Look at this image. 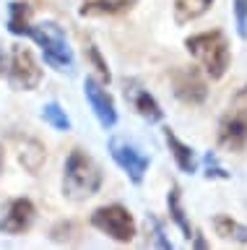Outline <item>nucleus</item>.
Returning a JSON list of instances; mask_svg holds the SVG:
<instances>
[{
    "mask_svg": "<svg viewBox=\"0 0 247 250\" xmlns=\"http://www.w3.org/2000/svg\"><path fill=\"white\" fill-rule=\"evenodd\" d=\"M167 208H169V216H172V222L182 229L185 240H190V237H192V227H190V219H188V214H185V208H182V193H180V188H177V185L169 188Z\"/></svg>",
    "mask_w": 247,
    "mask_h": 250,
    "instance_id": "nucleus-17",
    "label": "nucleus"
},
{
    "mask_svg": "<svg viewBox=\"0 0 247 250\" xmlns=\"http://www.w3.org/2000/svg\"><path fill=\"white\" fill-rule=\"evenodd\" d=\"M8 83L19 91H32L42 83V68L32 50L24 44H16L11 50V65H8Z\"/></svg>",
    "mask_w": 247,
    "mask_h": 250,
    "instance_id": "nucleus-6",
    "label": "nucleus"
},
{
    "mask_svg": "<svg viewBox=\"0 0 247 250\" xmlns=\"http://www.w3.org/2000/svg\"><path fill=\"white\" fill-rule=\"evenodd\" d=\"M0 169H3V151H0Z\"/></svg>",
    "mask_w": 247,
    "mask_h": 250,
    "instance_id": "nucleus-26",
    "label": "nucleus"
},
{
    "mask_svg": "<svg viewBox=\"0 0 247 250\" xmlns=\"http://www.w3.org/2000/svg\"><path fill=\"white\" fill-rule=\"evenodd\" d=\"M29 37L42 47L44 62H47L50 68L73 73V62H76L73 60V50H71V44H68L65 31L60 29L55 21L37 23V26H32V31H29Z\"/></svg>",
    "mask_w": 247,
    "mask_h": 250,
    "instance_id": "nucleus-3",
    "label": "nucleus"
},
{
    "mask_svg": "<svg viewBox=\"0 0 247 250\" xmlns=\"http://www.w3.org/2000/svg\"><path fill=\"white\" fill-rule=\"evenodd\" d=\"M234 21H237V34L247 39V0H234Z\"/></svg>",
    "mask_w": 247,
    "mask_h": 250,
    "instance_id": "nucleus-22",
    "label": "nucleus"
},
{
    "mask_svg": "<svg viewBox=\"0 0 247 250\" xmlns=\"http://www.w3.org/2000/svg\"><path fill=\"white\" fill-rule=\"evenodd\" d=\"M130 102H133L135 112L141 115L143 120H149V123H161V117H164V109L159 107V102L153 99L149 91L133 89V91H130Z\"/></svg>",
    "mask_w": 247,
    "mask_h": 250,
    "instance_id": "nucleus-15",
    "label": "nucleus"
},
{
    "mask_svg": "<svg viewBox=\"0 0 247 250\" xmlns=\"http://www.w3.org/2000/svg\"><path fill=\"white\" fill-rule=\"evenodd\" d=\"M8 31L16 37H29L32 31V5L13 0L8 5Z\"/></svg>",
    "mask_w": 247,
    "mask_h": 250,
    "instance_id": "nucleus-14",
    "label": "nucleus"
},
{
    "mask_svg": "<svg viewBox=\"0 0 247 250\" xmlns=\"http://www.w3.org/2000/svg\"><path fill=\"white\" fill-rule=\"evenodd\" d=\"M192 248H208V242L203 240V234H200V232H192Z\"/></svg>",
    "mask_w": 247,
    "mask_h": 250,
    "instance_id": "nucleus-24",
    "label": "nucleus"
},
{
    "mask_svg": "<svg viewBox=\"0 0 247 250\" xmlns=\"http://www.w3.org/2000/svg\"><path fill=\"white\" fill-rule=\"evenodd\" d=\"M185 47L192 58L198 60V65L206 70L208 78L219 81L227 73L229 60H231V50L229 42L224 37V31H203V34H192L185 39Z\"/></svg>",
    "mask_w": 247,
    "mask_h": 250,
    "instance_id": "nucleus-2",
    "label": "nucleus"
},
{
    "mask_svg": "<svg viewBox=\"0 0 247 250\" xmlns=\"http://www.w3.org/2000/svg\"><path fill=\"white\" fill-rule=\"evenodd\" d=\"M37 208L29 198H13L0 216V232L5 234H24L32 229Z\"/></svg>",
    "mask_w": 247,
    "mask_h": 250,
    "instance_id": "nucleus-10",
    "label": "nucleus"
},
{
    "mask_svg": "<svg viewBox=\"0 0 247 250\" xmlns=\"http://www.w3.org/2000/svg\"><path fill=\"white\" fill-rule=\"evenodd\" d=\"M149 224L153 227V245H156V248H164V250H172L174 245L167 240V234H164V229H161L159 219H156V216H149Z\"/></svg>",
    "mask_w": 247,
    "mask_h": 250,
    "instance_id": "nucleus-23",
    "label": "nucleus"
},
{
    "mask_svg": "<svg viewBox=\"0 0 247 250\" xmlns=\"http://www.w3.org/2000/svg\"><path fill=\"white\" fill-rule=\"evenodd\" d=\"M91 227H96L99 232H104L107 237L114 242H130L135 237V219L133 214L120 206V203H110V206H99L91 214Z\"/></svg>",
    "mask_w": 247,
    "mask_h": 250,
    "instance_id": "nucleus-5",
    "label": "nucleus"
},
{
    "mask_svg": "<svg viewBox=\"0 0 247 250\" xmlns=\"http://www.w3.org/2000/svg\"><path fill=\"white\" fill-rule=\"evenodd\" d=\"M102 167L83 151V148H73L65 159L63 167V195L71 201H86L91 195L99 193L102 188Z\"/></svg>",
    "mask_w": 247,
    "mask_h": 250,
    "instance_id": "nucleus-1",
    "label": "nucleus"
},
{
    "mask_svg": "<svg viewBox=\"0 0 247 250\" xmlns=\"http://www.w3.org/2000/svg\"><path fill=\"white\" fill-rule=\"evenodd\" d=\"M44 159H47V148H44L39 141H34V138L24 141V146H21V151H19V162L29 175H39Z\"/></svg>",
    "mask_w": 247,
    "mask_h": 250,
    "instance_id": "nucleus-13",
    "label": "nucleus"
},
{
    "mask_svg": "<svg viewBox=\"0 0 247 250\" xmlns=\"http://www.w3.org/2000/svg\"><path fill=\"white\" fill-rule=\"evenodd\" d=\"M5 70V50H3V42H0V76Z\"/></svg>",
    "mask_w": 247,
    "mask_h": 250,
    "instance_id": "nucleus-25",
    "label": "nucleus"
},
{
    "mask_svg": "<svg viewBox=\"0 0 247 250\" xmlns=\"http://www.w3.org/2000/svg\"><path fill=\"white\" fill-rule=\"evenodd\" d=\"M110 156L114 159V164L130 177V183H135V185L143 183L151 162H149V156H143L133 144H128V141H122V138H110Z\"/></svg>",
    "mask_w": 247,
    "mask_h": 250,
    "instance_id": "nucleus-8",
    "label": "nucleus"
},
{
    "mask_svg": "<svg viewBox=\"0 0 247 250\" xmlns=\"http://www.w3.org/2000/svg\"><path fill=\"white\" fill-rule=\"evenodd\" d=\"M138 0H83L78 13L81 16H114L122 11H130Z\"/></svg>",
    "mask_w": 247,
    "mask_h": 250,
    "instance_id": "nucleus-12",
    "label": "nucleus"
},
{
    "mask_svg": "<svg viewBox=\"0 0 247 250\" xmlns=\"http://www.w3.org/2000/svg\"><path fill=\"white\" fill-rule=\"evenodd\" d=\"M86 58L91 60V65L96 68L99 78L110 83V81H112V73H110V68H107V62H104V58H102V52H99V47H96V44H91V42H89V47H86Z\"/></svg>",
    "mask_w": 247,
    "mask_h": 250,
    "instance_id": "nucleus-20",
    "label": "nucleus"
},
{
    "mask_svg": "<svg viewBox=\"0 0 247 250\" xmlns=\"http://www.w3.org/2000/svg\"><path fill=\"white\" fill-rule=\"evenodd\" d=\"M164 138H167V146H169V151H172V156H174L177 167H180L185 175H195V172H198L195 148L177 138V133H174L172 128H164Z\"/></svg>",
    "mask_w": 247,
    "mask_h": 250,
    "instance_id": "nucleus-11",
    "label": "nucleus"
},
{
    "mask_svg": "<svg viewBox=\"0 0 247 250\" xmlns=\"http://www.w3.org/2000/svg\"><path fill=\"white\" fill-rule=\"evenodd\" d=\"M219 146L227 151H242L247 146V83L231 97L219 123Z\"/></svg>",
    "mask_w": 247,
    "mask_h": 250,
    "instance_id": "nucleus-4",
    "label": "nucleus"
},
{
    "mask_svg": "<svg viewBox=\"0 0 247 250\" xmlns=\"http://www.w3.org/2000/svg\"><path fill=\"white\" fill-rule=\"evenodd\" d=\"M213 0H174V21L180 23H190L200 19L208 8H211Z\"/></svg>",
    "mask_w": 247,
    "mask_h": 250,
    "instance_id": "nucleus-18",
    "label": "nucleus"
},
{
    "mask_svg": "<svg viewBox=\"0 0 247 250\" xmlns=\"http://www.w3.org/2000/svg\"><path fill=\"white\" fill-rule=\"evenodd\" d=\"M169 81H172L174 97L180 102H185V104H203L206 97H208L206 78L200 76V70L192 68V65L174 68L172 76H169Z\"/></svg>",
    "mask_w": 247,
    "mask_h": 250,
    "instance_id": "nucleus-7",
    "label": "nucleus"
},
{
    "mask_svg": "<svg viewBox=\"0 0 247 250\" xmlns=\"http://www.w3.org/2000/svg\"><path fill=\"white\" fill-rule=\"evenodd\" d=\"M203 164H206V177H219V180H229V172L219 164V159H216V154L213 151H208L206 154V159H203Z\"/></svg>",
    "mask_w": 247,
    "mask_h": 250,
    "instance_id": "nucleus-21",
    "label": "nucleus"
},
{
    "mask_svg": "<svg viewBox=\"0 0 247 250\" xmlns=\"http://www.w3.org/2000/svg\"><path fill=\"white\" fill-rule=\"evenodd\" d=\"M42 120L50 125V128L55 130H71V117L65 115V109L57 104V102H47V104L42 107Z\"/></svg>",
    "mask_w": 247,
    "mask_h": 250,
    "instance_id": "nucleus-19",
    "label": "nucleus"
},
{
    "mask_svg": "<svg viewBox=\"0 0 247 250\" xmlns=\"http://www.w3.org/2000/svg\"><path fill=\"white\" fill-rule=\"evenodd\" d=\"M213 229L224 240H234V242H239V245H247V227L239 224L237 219L227 216V214H216L213 216Z\"/></svg>",
    "mask_w": 247,
    "mask_h": 250,
    "instance_id": "nucleus-16",
    "label": "nucleus"
},
{
    "mask_svg": "<svg viewBox=\"0 0 247 250\" xmlns=\"http://www.w3.org/2000/svg\"><path fill=\"white\" fill-rule=\"evenodd\" d=\"M83 94H86V102H89L94 117L99 120V125H102L104 130L114 128V123H117V107H114L112 94L99 81H94V78H86V81H83Z\"/></svg>",
    "mask_w": 247,
    "mask_h": 250,
    "instance_id": "nucleus-9",
    "label": "nucleus"
}]
</instances>
